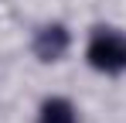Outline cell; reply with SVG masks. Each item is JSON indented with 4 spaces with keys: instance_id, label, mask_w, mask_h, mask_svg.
Wrapping results in <instances>:
<instances>
[{
    "instance_id": "3",
    "label": "cell",
    "mask_w": 126,
    "mask_h": 123,
    "mask_svg": "<svg viewBox=\"0 0 126 123\" xmlns=\"http://www.w3.org/2000/svg\"><path fill=\"white\" fill-rule=\"evenodd\" d=\"M38 123H75V109L68 99H48L38 113Z\"/></svg>"
},
{
    "instance_id": "2",
    "label": "cell",
    "mask_w": 126,
    "mask_h": 123,
    "mask_svg": "<svg viewBox=\"0 0 126 123\" xmlns=\"http://www.w3.org/2000/svg\"><path fill=\"white\" fill-rule=\"evenodd\" d=\"M65 48H68V31H65L62 24H48L38 31V38H34V55L41 62H55L65 55Z\"/></svg>"
},
{
    "instance_id": "1",
    "label": "cell",
    "mask_w": 126,
    "mask_h": 123,
    "mask_svg": "<svg viewBox=\"0 0 126 123\" xmlns=\"http://www.w3.org/2000/svg\"><path fill=\"white\" fill-rule=\"evenodd\" d=\"M89 62L99 72H123L126 68V38L119 31L99 27L89 41Z\"/></svg>"
}]
</instances>
